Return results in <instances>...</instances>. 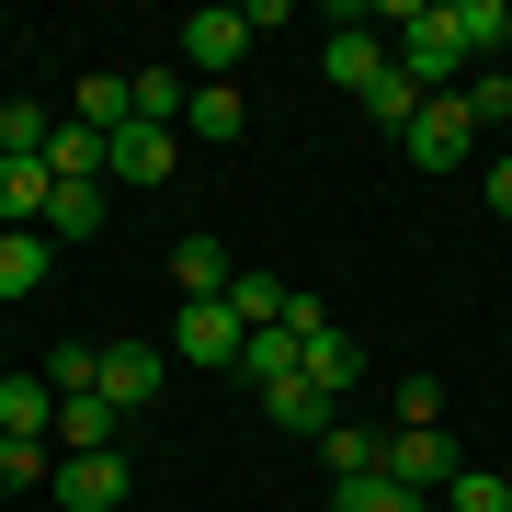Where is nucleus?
Wrapping results in <instances>:
<instances>
[{
	"instance_id": "f257e3e1",
	"label": "nucleus",
	"mask_w": 512,
	"mask_h": 512,
	"mask_svg": "<svg viewBox=\"0 0 512 512\" xmlns=\"http://www.w3.org/2000/svg\"><path fill=\"white\" fill-rule=\"evenodd\" d=\"M387 46H399V69L421 80V103L467 92V57H456V23H444V0H399V12H387Z\"/></svg>"
},
{
	"instance_id": "f03ea898",
	"label": "nucleus",
	"mask_w": 512,
	"mask_h": 512,
	"mask_svg": "<svg viewBox=\"0 0 512 512\" xmlns=\"http://www.w3.org/2000/svg\"><path fill=\"white\" fill-rule=\"evenodd\" d=\"M365 23H387V12H330V46H319L330 92H353V103H365L387 69H399V46H387V35H365Z\"/></svg>"
},
{
	"instance_id": "7ed1b4c3",
	"label": "nucleus",
	"mask_w": 512,
	"mask_h": 512,
	"mask_svg": "<svg viewBox=\"0 0 512 512\" xmlns=\"http://www.w3.org/2000/svg\"><path fill=\"white\" fill-rule=\"evenodd\" d=\"M467 148H478V114H467V92L421 103L410 126H399V160H410V171H467Z\"/></svg>"
},
{
	"instance_id": "20e7f679",
	"label": "nucleus",
	"mask_w": 512,
	"mask_h": 512,
	"mask_svg": "<svg viewBox=\"0 0 512 512\" xmlns=\"http://www.w3.org/2000/svg\"><path fill=\"white\" fill-rule=\"evenodd\" d=\"M171 35H183V69H194V80H228L239 57H251V12H228V0H205V12H183Z\"/></svg>"
},
{
	"instance_id": "39448f33",
	"label": "nucleus",
	"mask_w": 512,
	"mask_h": 512,
	"mask_svg": "<svg viewBox=\"0 0 512 512\" xmlns=\"http://www.w3.org/2000/svg\"><path fill=\"white\" fill-rule=\"evenodd\" d=\"M171 171H183V137H171V126H114V137H103V183L160 194Z\"/></svg>"
},
{
	"instance_id": "423d86ee",
	"label": "nucleus",
	"mask_w": 512,
	"mask_h": 512,
	"mask_svg": "<svg viewBox=\"0 0 512 512\" xmlns=\"http://www.w3.org/2000/svg\"><path fill=\"white\" fill-rule=\"evenodd\" d=\"M126 92H137V114H126V126H171V137H183V114H194V92H205V80L183 69V57H148V69H126Z\"/></svg>"
},
{
	"instance_id": "0eeeda50",
	"label": "nucleus",
	"mask_w": 512,
	"mask_h": 512,
	"mask_svg": "<svg viewBox=\"0 0 512 512\" xmlns=\"http://www.w3.org/2000/svg\"><path fill=\"white\" fill-rule=\"evenodd\" d=\"M239 342H251V330H239L228 296H194V308L171 319V353H183V365H239Z\"/></svg>"
},
{
	"instance_id": "6e6552de",
	"label": "nucleus",
	"mask_w": 512,
	"mask_h": 512,
	"mask_svg": "<svg viewBox=\"0 0 512 512\" xmlns=\"http://www.w3.org/2000/svg\"><path fill=\"white\" fill-rule=\"evenodd\" d=\"M456 433H387V478H399V490H421V501H433V490H456Z\"/></svg>"
},
{
	"instance_id": "1a4fd4ad",
	"label": "nucleus",
	"mask_w": 512,
	"mask_h": 512,
	"mask_svg": "<svg viewBox=\"0 0 512 512\" xmlns=\"http://www.w3.org/2000/svg\"><path fill=\"white\" fill-rule=\"evenodd\" d=\"M46 274H57V239L46 228H0V308L46 296Z\"/></svg>"
},
{
	"instance_id": "9d476101",
	"label": "nucleus",
	"mask_w": 512,
	"mask_h": 512,
	"mask_svg": "<svg viewBox=\"0 0 512 512\" xmlns=\"http://www.w3.org/2000/svg\"><path fill=\"white\" fill-rule=\"evenodd\" d=\"M103 399L137 421L148 399H160V353H148V342H103Z\"/></svg>"
},
{
	"instance_id": "9b49d317",
	"label": "nucleus",
	"mask_w": 512,
	"mask_h": 512,
	"mask_svg": "<svg viewBox=\"0 0 512 512\" xmlns=\"http://www.w3.org/2000/svg\"><path fill=\"white\" fill-rule=\"evenodd\" d=\"M57 501L69 512H114L126 501V456H57Z\"/></svg>"
},
{
	"instance_id": "f8f14e48",
	"label": "nucleus",
	"mask_w": 512,
	"mask_h": 512,
	"mask_svg": "<svg viewBox=\"0 0 512 512\" xmlns=\"http://www.w3.org/2000/svg\"><path fill=\"white\" fill-rule=\"evenodd\" d=\"M114 433H126V410H114L103 387L92 399H57V444H69V456H114Z\"/></svg>"
},
{
	"instance_id": "ddd939ff",
	"label": "nucleus",
	"mask_w": 512,
	"mask_h": 512,
	"mask_svg": "<svg viewBox=\"0 0 512 512\" xmlns=\"http://www.w3.org/2000/svg\"><path fill=\"white\" fill-rule=\"evenodd\" d=\"M296 353H308V342H296V330L274 319V330H251V342H239V376H251L262 399H274V387H296V376H308V365H296Z\"/></svg>"
},
{
	"instance_id": "4468645a",
	"label": "nucleus",
	"mask_w": 512,
	"mask_h": 512,
	"mask_svg": "<svg viewBox=\"0 0 512 512\" xmlns=\"http://www.w3.org/2000/svg\"><path fill=\"white\" fill-rule=\"evenodd\" d=\"M228 274H239V262H228V239H217V228H194L183 251H171V285H183V308H194V296H228Z\"/></svg>"
},
{
	"instance_id": "2eb2a0df",
	"label": "nucleus",
	"mask_w": 512,
	"mask_h": 512,
	"mask_svg": "<svg viewBox=\"0 0 512 512\" xmlns=\"http://www.w3.org/2000/svg\"><path fill=\"white\" fill-rule=\"evenodd\" d=\"M456 57H512V0H444Z\"/></svg>"
},
{
	"instance_id": "dca6fc26",
	"label": "nucleus",
	"mask_w": 512,
	"mask_h": 512,
	"mask_svg": "<svg viewBox=\"0 0 512 512\" xmlns=\"http://www.w3.org/2000/svg\"><path fill=\"white\" fill-rule=\"evenodd\" d=\"M103 217H114V205H103V183H57L35 228H46V239H103Z\"/></svg>"
},
{
	"instance_id": "f3484780",
	"label": "nucleus",
	"mask_w": 512,
	"mask_h": 512,
	"mask_svg": "<svg viewBox=\"0 0 512 512\" xmlns=\"http://www.w3.org/2000/svg\"><path fill=\"white\" fill-rule=\"evenodd\" d=\"M46 421H57V387H46V376H0V433L46 444Z\"/></svg>"
},
{
	"instance_id": "a211bd4d",
	"label": "nucleus",
	"mask_w": 512,
	"mask_h": 512,
	"mask_svg": "<svg viewBox=\"0 0 512 512\" xmlns=\"http://www.w3.org/2000/svg\"><path fill=\"white\" fill-rule=\"evenodd\" d=\"M296 365H308V387H319V399H342V387L365 376V353H353V330H319V342L296 353Z\"/></svg>"
},
{
	"instance_id": "6ab92c4d",
	"label": "nucleus",
	"mask_w": 512,
	"mask_h": 512,
	"mask_svg": "<svg viewBox=\"0 0 512 512\" xmlns=\"http://www.w3.org/2000/svg\"><path fill=\"white\" fill-rule=\"evenodd\" d=\"M319 456H330V478H365V467H387V433H376V421H330Z\"/></svg>"
},
{
	"instance_id": "aec40b11",
	"label": "nucleus",
	"mask_w": 512,
	"mask_h": 512,
	"mask_svg": "<svg viewBox=\"0 0 512 512\" xmlns=\"http://www.w3.org/2000/svg\"><path fill=\"white\" fill-rule=\"evenodd\" d=\"M330 512H421V490H399L387 467H365V478H330Z\"/></svg>"
},
{
	"instance_id": "412c9836",
	"label": "nucleus",
	"mask_w": 512,
	"mask_h": 512,
	"mask_svg": "<svg viewBox=\"0 0 512 512\" xmlns=\"http://www.w3.org/2000/svg\"><path fill=\"white\" fill-rule=\"evenodd\" d=\"M46 183H103V137L92 126H57L46 137Z\"/></svg>"
},
{
	"instance_id": "4be33fe9",
	"label": "nucleus",
	"mask_w": 512,
	"mask_h": 512,
	"mask_svg": "<svg viewBox=\"0 0 512 512\" xmlns=\"http://www.w3.org/2000/svg\"><path fill=\"white\" fill-rule=\"evenodd\" d=\"M46 194H57V183H46V160H0V217H12V228H35V217H46Z\"/></svg>"
},
{
	"instance_id": "5701e85b",
	"label": "nucleus",
	"mask_w": 512,
	"mask_h": 512,
	"mask_svg": "<svg viewBox=\"0 0 512 512\" xmlns=\"http://www.w3.org/2000/svg\"><path fill=\"white\" fill-rule=\"evenodd\" d=\"M262 410H274V421H285V433H308V444L330 433V421H342V399H319V387H308V376H296V387H274V399H262Z\"/></svg>"
},
{
	"instance_id": "b1692460",
	"label": "nucleus",
	"mask_w": 512,
	"mask_h": 512,
	"mask_svg": "<svg viewBox=\"0 0 512 512\" xmlns=\"http://www.w3.org/2000/svg\"><path fill=\"white\" fill-rule=\"evenodd\" d=\"M46 137H57L46 103H0V160H46Z\"/></svg>"
},
{
	"instance_id": "393cba45",
	"label": "nucleus",
	"mask_w": 512,
	"mask_h": 512,
	"mask_svg": "<svg viewBox=\"0 0 512 512\" xmlns=\"http://www.w3.org/2000/svg\"><path fill=\"white\" fill-rule=\"evenodd\" d=\"M285 296H296V285H274V274H228V308H239V330H274V319H285Z\"/></svg>"
},
{
	"instance_id": "a878e982",
	"label": "nucleus",
	"mask_w": 512,
	"mask_h": 512,
	"mask_svg": "<svg viewBox=\"0 0 512 512\" xmlns=\"http://www.w3.org/2000/svg\"><path fill=\"white\" fill-rule=\"evenodd\" d=\"M467 114H478V137L512 148V69H478V80H467Z\"/></svg>"
},
{
	"instance_id": "bb28decb",
	"label": "nucleus",
	"mask_w": 512,
	"mask_h": 512,
	"mask_svg": "<svg viewBox=\"0 0 512 512\" xmlns=\"http://www.w3.org/2000/svg\"><path fill=\"white\" fill-rule=\"evenodd\" d=\"M365 114H376V126H387V137H399V126H410V114H421V80H410V69H387V80H376V92H365Z\"/></svg>"
},
{
	"instance_id": "cd10ccee",
	"label": "nucleus",
	"mask_w": 512,
	"mask_h": 512,
	"mask_svg": "<svg viewBox=\"0 0 512 512\" xmlns=\"http://www.w3.org/2000/svg\"><path fill=\"white\" fill-rule=\"evenodd\" d=\"M444 501H456V512H512V478H501V467H456Z\"/></svg>"
},
{
	"instance_id": "c85d7f7f",
	"label": "nucleus",
	"mask_w": 512,
	"mask_h": 512,
	"mask_svg": "<svg viewBox=\"0 0 512 512\" xmlns=\"http://www.w3.org/2000/svg\"><path fill=\"white\" fill-rule=\"evenodd\" d=\"M35 478H57V456L23 444V433H0V490H35Z\"/></svg>"
},
{
	"instance_id": "c756f323",
	"label": "nucleus",
	"mask_w": 512,
	"mask_h": 512,
	"mask_svg": "<svg viewBox=\"0 0 512 512\" xmlns=\"http://www.w3.org/2000/svg\"><path fill=\"white\" fill-rule=\"evenodd\" d=\"M183 126H194V137H239V92H228V80H205V92H194V114H183Z\"/></svg>"
},
{
	"instance_id": "7c9ffc66",
	"label": "nucleus",
	"mask_w": 512,
	"mask_h": 512,
	"mask_svg": "<svg viewBox=\"0 0 512 512\" xmlns=\"http://www.w3.org/2000/svg\"><path fill=\"white\" fill-rule=\"evenodd\" d=\"M399 433H444V387H433V376L399 387Z\"/></svg>"
},
{
	"instance_id": "2f4dec72",
	"label": "nucleus",
	"mask_w": 512,
	"mask_h": 512,
	"mask_svg": "<svg viewBox=\"0 0 512 512\" xmlns=\"http://www.w3.org/2000/svg\"><path fill=\"white\" fill-rule=\"evenodd\" d=\"M490 217H512V148L490 160Z\"/></svg>"
},
{
	"instance_id": "473e14b6",
	"label": "nucleus",
	"mask_w": 512,
	"mask_h": 512,
	"mask_svg": "<svg viewBox=\"0 0 512 512\" xmlns=\"http://www.w3.org/2000/svg\"><path fill=\"white\" fill-rule=\"evenodd\" d=\"M296 512H330V501H296Z\"/></svg>"
}]
</instances>
